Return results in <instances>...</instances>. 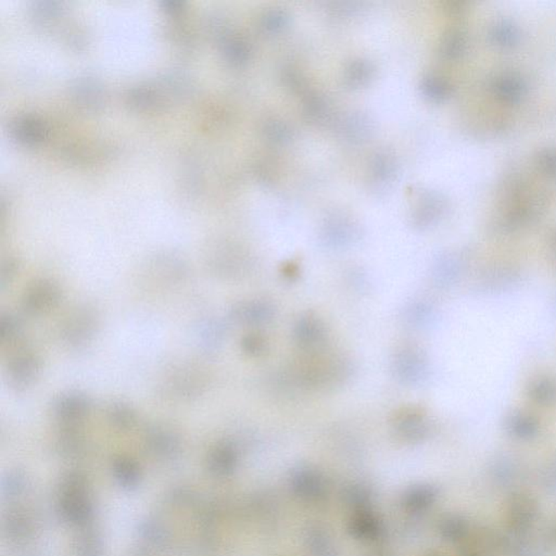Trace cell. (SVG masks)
<instances>
[{
  "instance_id": "52a82bcc",
  "label": "cell",
  "mask_w": 556,
  "mask_h": 556,
  "mask_svg": "<svg viewBox=\"0 0 556 556\" xmlns=\"http://www.w3.org/2000/svg\"><path fill=\"white\" fill-rule=\"evenodd\" d=\"M526 90L525 82L513 74L503 75L499 77L494 83V90L496 95L506 100H516L524 95Z\"/></svg>"
},
{
  "instance_id": "ba28073f",
  "label": "cell",
  "mask_w": 556,
  "mask_h": 556,
  "mask_svg": "<svg viewBox=\"0 0 556 556\" xmlns=\"http://www.w3.org/2000/svg\"><path fill=\"white\" fill-rule=\"evenodd\" d=\"M111 424L118 428L126 429L136 423V412L130 405L124 402H114L109 407L107 412Z\"/></svg>"
},
{
  "instance_id": "3957f363",
  "label": "cell",
  "mask_w": 556,
  "mask_h": 556,
  "mask_svg": "<svg viewBox=\"0 0 556 556\" xmlns=\"http://www.w3.org/2000/svg\"><path fill=\"white\" fill-rule=\"evenodd\" d=\"M61 298L62 290L57 283L39 280L25 290L22 308L29 316H39L58 306Z\"/></svg>"
},
{
  "instance_id": "7a4b0ae2",
  "label": "cell",
  "mask_w": 556,
  "mask_h": 556,
  "mask_svg": "<svg viewBox=\"0 0 556 556\" xmlns=\"http://www.w3.org/2000/svg\"><path fill=\"white\" fill-rule=\"evenodd\" d=\"M41 372V361L31 350L17 352L7 364L8 383L17 391H25L34 385Z\"/></svg>"
},
{
  "instance_id": "9c48e42d",
  "label": "cell",
  "mask_w": 556,
  "mask_h": 556,
  "mask_svg": "<svg viewBox=\"0 0 556 556\" xmlns=\"http://www.w3.org/2000/svg\"><path fill=\"white\" fill-rule=\"evenodd\" d=\"M23 326L21 320L15 314L6 313L0 318V340L3 344H11L19 339Z\"/></svg>"
},
{
  "instance_id": "5b68a950",
  "label": "cell",
  "mask_w": 556,
  "mask_h": 556,
  "mask_svg": "<svg viewBox=\"0 0 556 556\" xmlns=\"http://www.w3.org/2000/svg\"><path fill=\"white\" fill-rule=\"evenodd\" d=\"M297 337L304 346L312 347L322 341L324 338V327L316 316H304L297 326Z\"/></svg>"
},
{
  "instance_id": "6da1fadb",
  "label": "cell",
  "mask_w": 556,
  "mask_h": 556,
  "mask_svg": "<svg viewBox=\"0 0 556 556\" xmlns=\"http://www.w3.org/2000/svg\"><path fill=\"white\" fill-rule=\"evenodd\" d=\"M98 326L99 318L96 311L90 306H80L63 322L60 330L61 340L71 348L84 347L96 335Z\"/></svg>"
},
{
  "instance_id": "4fadbf2b",
  "label": "cell",
  "mask_w": 556,
  "mask_h": 556,
  "mask_svg": "<svg viewBox=\"0 0 556 556\" xmlns=\"http://www.w3.org/2000/svg\"><path fill=\"white\" fill-rule=\"evenodd\" d=\"M18 272H19V262L15 260H8L4 264L1 273H0L1 288H5L6 285L9 284L15 278Z\"/></svg>"
},
{
  "instance_id": "277c9868",
  "label": "cell",
  "mask_w": 556,
  "mask_h": 556,
  "mask_svg": "<svg viewBox=\"0 0 556 556\" xmlns=\"http://www.w3.org/2000/svg\"><path fill=\"white\" fill-rule=\"evenodd\" d=\"M90 398L79 391H70L59 395L53 403V414L65 424H72L84 419L90 411Z\"/></svg>"
},
{
  "instance_id": "5bb4252c",
  "label": "cell",
  "mask_w": 556,
  "mask_h": 556,
  "mask_svg": "<svg viewBox=\"0 0 556 556\" xmlns=\"http://www.w3.org/2000/svg\"><path fill=\"white\" fill-rule=\"evenodd\" d=\"M243 348L245 351L251 355H258L264 350V340L259 336H247L243 340Z\"/></svg>"
},
{
  "instance_id": "30bf717a",
  "label": "cell",
  "mask_w": 556,
  "mask_h": 556,
  "mask_svg": "<svg viewBox=\"0 0 556 556\" xmlns=\"http://www.w3.org/2000/svg\"><path fill=\"white\" fill-rule=\"evenodd\" d=\"M490 36L498 45L510 46L517 41L518 32L513 23L508 20L496 22L490 31Z\"/></svg>"
},
{
  "instance_id": "8fae6325",
  "label": "cell",
  "mask_w": 556,
  "mask_h": 556,
  "mask_svg": "<svg viewBox=\"0 0 556 556\" xmlns=\"http://www.w3.org/2000/svg\"><path fill=\"white\" fill-rule=\"evenodd\" d=\"M198 335H199L200 341L205 347H217V344H219V338L222 336V330L219 324L215 322H208V323L200 326Z\"/></svg>"
},
{
  "instance_id": "7c38bea8",
  "label": "cell",
  "mask_w": 556,
  "mask_h": 556,
  "mask_svg": "<svg viewBox=\"0 0 556 556\" xmlns=\"http://www.w3.org/2000/svg\"><path fill=\"white\" fill-rule=\"evenodd\" d=\"M539 164L547 173L556 175V149H545L540 154Z\"/></svg>"
},
{
  "instance_id": "8992f818",
  "label": "cell",
  "mask_w": 556,
  "mask_h": 556,
  "mask_svg": "<svg viewBox=\"0 0 556 556\" xmlns=\"http://www.w3.org/2000/svg\"><path fill=\"white\" fill-rule=\"evenodd\" d=\"M271 308L259 302H245L233 308V316L243 323H258L269 318Z\"/></svg>"
}]
</instances>
